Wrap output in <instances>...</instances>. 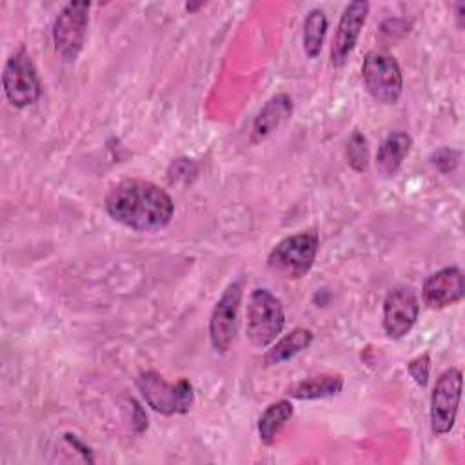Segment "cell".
I'll use <instances>...</instances> for the list:
<instances>
[{"instance_id":"cell-8","label":"cell","mask_w":465,"mask_h":465,"mask_svg":"<svg viewBox=\"0 0 465 465\" xmlns=\"http://www.w3.org/2000/svg\"><path fill=\"white\" fill-rule=\"evenodd\" d=\"M242 280H234L223 289L222 296L213 307L209 318V340L213 351L218 354H225L234 343L238 332V311L242 305Z\"/></svg>"},{"instance_id":"cell-17","label":"cell","mask_w":465,"mask_h":465,"mask_svg":"<svg viewBox=\"0 0 465 465\" xmlns=\"http://www.w3.org/2000/svg\"><path fill=\"white\" fill-rule=\"evenodd\" d=\"M294 407L289 400H278L265 407V411L258 418V436L263 445H272L276 436L292 418Z\"/></svg>"},{"instance_id":"cell-10","label":"cell","mask_w":465,"mask_h":465,"mask_svg":"<svg viewBox=\"0 0 465 465\" xmlns=\"http://www.w3.org/2000/svg\"><path fill=\"white\" fill-rule=\"evenodd\" d=\"M420 314V300L407 285L392 287L383 300L381 323L391 340H401L411 332Z\"/></svg>"},{"instance_id":"cell-4","label":"cell","mask_w":465,"mask_h":465,"mask_svg":"<svg viewBox=\"0 0 465 465\" xmlns=\"http://www.w3.org/2000/svg\"><path fill=\"white\" fill-rule=\"evenodd\" d=\"M136 387L145 403L163 416L185 414L194 401V389L187 378L169 383L156 371H142L136 376Z\"/></svg>"},{"instance_id":"cell-18","label":"cell","mask_w":465,"mask_h":465,"mask_svg":"<svg viewBox=\"0 0 465 465\" xmlns=\"http://www.w3.org/2000/svg\"><path fill=\"white\" fill-rule=\"evenodd\" d=\"M329 20L323 9H311L303 20V33H302V44L303 51L309 58H316L323 47L325 35H327Z\"/></svg>"},{"instance_id":"cell-13","label":"cell","mask_w":465,"mask_h":465,"mask_svg":"<svg viewBox=\"0 0 465 465\" xmlns=\"http://www.w3.org/2000/svg\"><path fill=\"white\" fill-rule=\"evenodd\" d=\"M411 149H412V136L409 133L405 131L391 133L376 151V158H374L376 171L383 178H392L400 171Z\"/></svg>"},{"instance_id":"cell-23","label":"cell","mask_w":465,"mask_h":465,"mask_svg":"<svg viewBox=\"0 0 465 465\" xmlns=\"http://www.w3.org/2000/svg\"><path fill=\"white\" fill-rule=\"evenodd\" d=\"M454 9H456V20H458V27L461 29L463 27V11H465V4L463 2H458L454 4Z\"/></svg>"},{"instance_id":"cell-12","label":"cell","mask_w":465,"mask_h":465,"mask_svg":"<svg viewBox=\"0 0 465 465\" xmlns=\"http://www.w3.org/2000/svg\"><path fill=\"white\" fill-rule=\"evenodd\" d=\"M465 294L463 271L456 265L443 267L427 276L421 287V296L427 307L445 309L458 303Z\"/></svg>"},{"instance_id":"cell-3","label":"cell","mask_w":465,"mask_h":465,"mask_svg":"<svg viewBox=\"0 0 465 465\" xmlns=\"http://www.w3.org/2000/svg\"><path fill=\"white\" fill-rule=\"evenodd\" d=\"M245 336L256 349L269 347L285 327V312L280 298L269 289H254L245 311Z\"/></svg>"},{"instance_id":"cell-16","label":"cell","mask_w":465,"mask_h":465,"mask_svg":"<svg viewBox=\"0 0 465 465\" xmlns=\"http://www.w3.org/2000/svg\"><path fill=\"white\" fill-rule=\"evenodd\" d=\"M312 340H314V334L311 329H305V327L292 329L291 332L283 334L280 340H274L272 347L267 349V352L263 354V365L271 367L294 358L302 351L309 349Z\"/></svg>"},{"instance_id":"cell-15","label":"cell","mask_w":465,"mask_h":465,"mask_svg":"<svg viewBox=\"0 0 465 465\" xmlns=\"http://www.w3.org/2000/svg\"><path fill=\"white\" fill-rule=\"evenodd\" d=\"M343 389V376L341 374H316L307 376L285 389L289 398L309 401V400H323L340 394Z\"/></svg>"},{"instance_id":"cell-5","label":"cell","mask_w":465,"mask_h":465,"mask_svg":"<svg viewBox=\"0 0 465 465\" xmlns=\"http://www.w3.org/2000/svg\"><path fill=\"white\" fill-rule=\"evenodd\" d=\"M361 80L367 93L383 105H392L403 91V74L398 60L387 49H371L361 64Z\"/></svg>"},{"instance_id":"cell-22","label":"cell","mask_w":465,"mask_h":465,"mask_svg":"<svg viewBox=\"0 0 465 465\" xmlns=\"http://www.w3.org/2000/svg\"><path fill=\"white\" fill-rule=\"evenodd\" d=\"M198 169H196V163L191 160V158H178L171 163V169H169V180L174 183L178 182L180 178H185L187 180V174H196Z\"/></svg>"},{"instance_id":"cell-14","label":"cell","mask_w":465,"mask_h":465,"mask_svg":"<svg viewBox=\"0 0 465 465\" xmlns=\"http://www.w3.org/2000/svg\"><path fill=\"white\" fill-rule=\"evenodd\" d=\"M292 114V100L287 93H278L271 96L265 105L258 111L252 122V138L263 140L274 133L289 116Z\"/></svg>"},{"instance_id":"cell-21","label":"cell","mask_w":465,"mask_h":465,"mask_svg":"<svg viewBox=\"0 0 465 465\" xmlns=\"http://www.w3.org/2000/svg\"><path fill=\"white\" fill-rule=\"evenodd\" d=\"M407 371L412 376V380L416 381V385L427 387L429 374H430V356H429V352H423V354L412 358L407 363Z\"/></svg>"},{"instance_id":"cell-19","label":"cell","mask_w":465,"mask_h":465,"mask_svg":"<svg viewBox=\"0 0 465 465\" xmlns=\"http://www.w3.org/2000/svg\"><path fill=\"white\" fill-rule=\"evenodd\" d=\"M345 158L352 171L365 173L371 163V153H369V142L365 134L360 129H354L347 140L345 145Z\"/></svg>"},{"instance_id":"cell-2","label":"cell","mask_w":465,"mask_h":465,"mask_svg":"<svg viewBox=\"0 0 465 465\" xmlns=\"http://www.w3.org/2000/svg\"><path fill=\"white\" fill-rule=\"evenodd\" d=\"M320 238L316 231H300L280 240L267 256V267L285 280L303 278L314 265Z\"/></svg>"},{"instance_id":"cell-20","label":"cell","mask_w":465,"mask_h":465,"mask_svg":"<svg viewBox=\"0 0 465 465\" xmlns=\"http://www.w3.org/2000/svg\"><path fill=\"white\" fill-rule=\"evenodd\" d=\"M430 163L443 174L452 173L458 163H460V151L450 149V147H441L436 153H432L430 156Z\"/></svg>"},{"instance_id":"cell-6","label":"cell","mask_w":465,"mask_h":465,"mask_svg":"<svg viewBox=\"0 0 465 465\" xmlns=\"http://www.w3.org/2000/svg\"><path fill=\"white\" fill-rule=\"evenodd\" d=\"M2 87L7 102L16 109H24L38 102L42 94V82L25 47H20L7 58L2 71Z\"/></svg>"},{"instance_id":"cell-7","label":"cell","mask_w":465,"mask_h":465,"mask_svg":"<svg viewBox=\"0 0 465 465\" xmlns=\"http://www.w3.org/2000/svg\"><path fill=\"white\" fill-rule=\"evenodd\" d=\"M89 2H69L54 18L53 47L64 62H74L84 47L89 25Z\"/></svg>"},{"instance_id":"cell-9","label":"cell","mask_w":465,"mask_h":465,"mask_svg":"<svg viewBox=\"0 0 465 465\" xmlns=\"http://www.w3.org/2000/svg\"><path fill=\"white\" fill-rule=\"evenodd\" d=\"M461 369L450 367L443 371L430 394V430L434 436H443L452 430L461 400Z\"/></svg>"},{"instance_id":"cell-1","label":"cell","mask_w":465,"mask_h":465,"mask_svg":"<svg viewBox=\"0 0 465 465\" xmlns=\"http://www.w3.org/2000/svg\"><path fill=\"white\" fill-rule=\"evenodd\" d=\"M104 207L114 222L136 232L162 231L174 216L171 194L142 178H127L111 187Z\"/></svg>"},{"instance_id":"cell-11","label":"cell","mask_w":465,"mask_h":465,"mask_svg":"<svg viewBox=\"0 0 465 465\" xmlns=\"http://www.w3.org/2000/svg\"><path fill=\"white\" fill-rule=\"evenodd\" d=\"M369 9H371V4L365 0H354L345 5L338 20L332 44H331V53H329L331 64L334 67H341L349 60L351 53L354 51L358 38L361 35V29L367 22Z\"/></svg>"}]
</instances>
